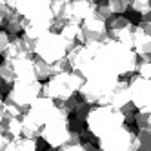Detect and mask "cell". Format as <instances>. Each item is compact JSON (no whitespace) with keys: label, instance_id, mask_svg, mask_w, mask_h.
I'll return each mask as SVG.
<instances>
[{"label":"cell","instance_id":"obj_1","mask_svg":"<svg viewBox=\"0 0 151 151\" xmlns=\"http://www.w3.org/2000/svg\"><path fill=\"white\" fill-rule=\"evenodd\" d=\"M124 124H126L124 115L111 106H91L89 115L86 118V129L95 140L106 137L107 133H111L113 129Z\"/></svg>","mask_w":151,"mask_h":151},{"label":"cell","instance_id":"obj_2","mask_svg":"<svg viewBox=\"0 0 151 151\" xmlns=\"http://www.w3.org/2000/svg\"><path fill=\"white\" fill-rule=\"evenodd\" d=\"M84 82H86L84 75H80L77 71L53 75L49 80L42 84L40 96H46V99H51L55 102H64V100L71 99L73 95H77L84 86Z\"/></svg>","mask_w":151,"mask_h":151},{"label":"cell","instance_id":"obj_3","mask_svg":"<svg viewBox=\"0 0 151 151\" xmlns=\"http://www.w3.org/2000/svg\"><path fill=\"white\" fill-rule=\"evenodd\" d=\"M58 106V104H57ZM69 137H71V129H69V115L58 106L57 113L53 115L49 120L42 126V131H40V138L49 146V147H62L69 142Z\"/></svg>","mask_w":151,"mask_h":151},{"label":"cell","instance_id":"obj_4","mask_svg":"<svg viewBox=\"0 0 151 151\" xmlns=\"http://www.w3.org/2000/svg\"><path fill=\"white\" fill-rule=\"evenodd\" d=\"M100 151H138L137 133L127 124L113 129L111 133L96 140Z\"/></svg>","mask_w":151,"mask_h":151},{"label":"cell","instance_id":"obj_5","mask_svg":"<svg viewBox=\"0 0 151 151\" xmlns=\"http://www.w3.org/2000/svg\"><path fill=\"white\" fill-rule=\"evenodd\" d=\"M68 44L66 40L60 37L58 31H49V33L42 35L37 40V47H35V57L46 60L49 64H55L62 58H66L68 55Z\"/></svg>","mask_w":151,"mask_h":151},{"label":"cell","instance_id":"obj_6","mask_svg":"<svg viewBox=\"0 0 151 151\" xmlns=\"http://www.w3.org/2000/svg\"><path fill=\"white\" fill-rule=\"evenodd\" d=\"M40 93H42V84L38 80H33V82H15L4 100L15 104L22 113H26L29 109V106L40 96Z\"/></svg>","mask_w":151,"mask_h":151},{"label":"cell","instance_id":"obj_7","mask_svg":"<svg viewBox=\"0 0 151 151\" xmlns=\"http://www.w3.org/2000/svg\"><path fill=\"white\" fill-rule=\"evenodd\" d=\"M106 26H107V35H109V38H113L118 44L133 47V37H135L137 26L129 18H126L124 15H113L106 22Z\"/></svg>","mask_w":151,"mask_h":151},{"label":"cell","instance_id":"obj_8","mask_svg":"<svg viewBox=\"0 0 151 151\" xmlns=\"http://www.w3.org/2000/svg\"><path fill=\"white\" fill-rule=\"evenodd\" d=\"M80 26H82V44L84 46H96L109 38L106 20L96 15V11L89 18H86Z\"/></svg>","mask_w":151,"mask_h":151},{"label":"cell","instance_id":"obj_9","mask_svg":"<svg viewBox=\"0 0 151 151\" xmlns=\"http://www.w3.org/2000/svg\"><path fill=\"white\" fill-rule=\"evenodd\" d=\"M127 86H129V93H131V102L138 109H146L151 111V80L142 78L138 75H131L127 78Z\"/></svg>","mask_w":151,"mask_h":151},{"label":"cell","instance_id":"obj_10","mask_svg":"<svg viewBox=\"0 0 151 151\" xmlns=\"http://www.w3.org/2000/svg\"><path fill=\"white\" fill-rule=\"evenodd\" d=\"M96 9V4L89 0H69L66 9V20L75 24H82L86 18H89Z\"/></svg>","mask_w":151,"mask_h":151},{"label":"cell","instance_id":"obj_11","mask_svg":"<svg viewBox=\"0 0 151 151\" xmlns=\"http://www.w3.org/2000/svg\"><path fill=\"white\" fill-rule=\"evenodd\" d=\"M131 102V93H129V86H127V80L120 78L115 88L109 91V96H107V106L115 107L116 111H120L124 106H127Z\"/></svg>","mask_w":151,"mask_h":151},{"label":"cell","instance_id":"obj_12","mask_svg":"<svg viewBox=\"0 0 151 151\" xmlns=\"http://www.w3.org/2000/svg\"><path fill=\"white\" fill-rule=\"evenodd\" d=\"M13 64H15L17 82H33V80H37L35 68H33V57L17 58V60H13Z\"/></svg>","mask_w":151,"mask_h":151},{"label":"cell","instance_id":"obj_13","mask_svg":"<svg viewBox=\"0 0 151 151\" xmlns=\"http://www.w3.org/2000/svg\"><path fill=\"white\" fill-rule=\"evenodd\" d=\"M60 37L66 40L68 47L71 49L73 46L82 44V26L80 24H75V22H66L60 29H58Z\"/></svg>","mask_w":151,"mask_h":151},{"label":"cell","instance_id":"obj_14","mask_svg":"<svg viewBox=\"0 0 151 151\" xmlns=\"http://www.w3.org/2000/svg\"><path fill=\"white\" fill-rule=\"evenodd\" d=\"M24 20H26V17H22L18 11L13 9V13L7 17L6 24H4V31L9 37H20L24 33Z\"/></svg>","mask_w":151,"mask_h":151},{"label":"cell","instance_id":"obj_15","mask_svg":"<svg viewBox=\"0 0 151 151\" xmlns=\"http://www.w3.org/2000/svg\"><path fill=\"white\" fill-rule=\"evenodd\" d=\"M6 151H38V140L20 137V138L11 140Z\"/></svg>","mask_w":151,"mask_h":151},{"label":"cell","instance_id":"obj_16","mask_svg":"<svg viewBox=\"0 0 151 151\" xmlns=\"http://www.w3.org/2000/svg\"><path fill=\"white\" fill-rule=\"evenodd\" d=\"M33 68H35V75H37V80H49L53 77V68L51 64L42 60L38 57H33Z\"/></svg>","mask_w":151,"mask_h":151},{"label":"cell","instance_id":"obj_17","mask_svg":"<svg viewBox=\"0 0 151 151\" xmlns=\"http://www.w3.org/2000/svg\"><path fill=\"white\" fill-rule=\"evenodd\" d=\"M0 80L6 82L7 86H13L17 82V75H15V64L13 60L4 58L0 62Z\"/></svg>","mask_w":151,"mask_h":151},{"label":"cell","instance_id":"obj_18","mask_svg":"<svg viewBox=\"0 0 151 151\" xmlns=\"http://www.w3.org/2000/svg\"><path fill=\"white\" fill-rule=\"evenodd\" d=\"M129 9L135 11L137 15L144 17L151 13V0H129Z\"/></svg>","mask_w":151,"mask_h":151},{"label":"cell","instance_id":"obj_19","mask_svg":"<svg viewBox=\"0 0 151 151\" xmlns=\"http://www.w3.org/2000/svg\"><path fill=\"white\" fill-rule=\"evenodd\" d=\"M137 142L138 151H151V129H138Z\"/></svg>","mask_w":151,"mask_h":151},{"label":"cell","instance_id":"obj_20","mask_svg":"<svg viewBox=\"0 0 151 151\" xmlns=\"http://www.w3.org/2000/svg\"><path fill=\"white\" fill-rule=\"evenodd\" d=\"M135 124L138 129H151V111L138 109L135 113Z\"/></svg>","mask_w":151,"mask_h":151},{"label":"cell","instance_id":"obj_21","mask_svg":"<svg viewBox=\"0 0 151 151\" xmlns=\"http://www.w3.org/2000/svg\"><path fill=\"white\" fill-rule=\"evenodd\" d=\"M111 15H124L129 9V0H107Z\"/></svg>","mask_w":151,"mask_h":151},{"label":"cell","instance_id":"obj_22","mask_svg":"<svg viewBox=\"0 0 151 151\" xmlns=\"http://www.w3.org/2000/svg\"><path fill=\"white\" fill-rule=\"evenodd\" d=\"M135 73L138 75V77H142V78L151 80V60H138Z\"/></svg>","mask_w":151,"mask_h":151},{"label":"cell","instance_id":"obj_23","mask_svg":"<svg viewBox=\"0 0 151 151\" xmlns=\"http://www.w3.org/2000/svg\"><path fill=\"white\" fill-rule=\"evenodd\" d=\"M89 109H91V106L80 100L78 107H77V109H75V113H73V115H75L73 118H77V120H80V122L86 124V118H88V115H89Z\"/></svg>","mask_w":151,"mask_h":151},{"label":"cell","instance_id":"obj_24","mask_svg":"<svg viewBox=\"0 0 151 151\" xmlns=\"http://www.w3.org/2000/svg\"><path fill=\"white\" fill-rule=\"evenodd\" d=\"M11 13H13V7L9 6L6 0H0V29H4V24H6L7 17Z\"/></svg>","mask_w":151,"mask_h":151},{"label":"cell","instance_id":"obj_25","mask_svg":"<svg viewBox=\"0 0 151 151\" xmlns=\"http://www.w3.org/2000/svg\"><path fill=\"white\" fill-rule=\"evenodd\" d=\"M11 38L13 37H9L4 29H0V55H2V57H4V53L7 51L9 44H11Z\"/></svg>","mask_w":151,"mask_h":151},{"label":"cell","instance_id":"obj_26","mask_svg":"<svg viewBox=\"0 0 151 151\" xmlns=\"http://www.w3.org/2000/svg\"><path fill=\"white\" fill-rule=\"evenodd\" d=\"M140 31H142L144 35H147V37H151V22H144V20H140L138 22V26H137Z\"/></svg>","mask_w":151,"mask_h":151},{"label":"cell","instance_id":"obj_27","mask_svg":"<svg viewBox=\"0 0 151 151\" xmlns=\"http://www.w3.org/2000/svg\"><path fill=\"white\" fill-rule=\"evenodd\" d=\"M44 151H57L55 147H47V149H44Z\"/></svg>","mask_w":151,"mask_h":151}]
</instances>
